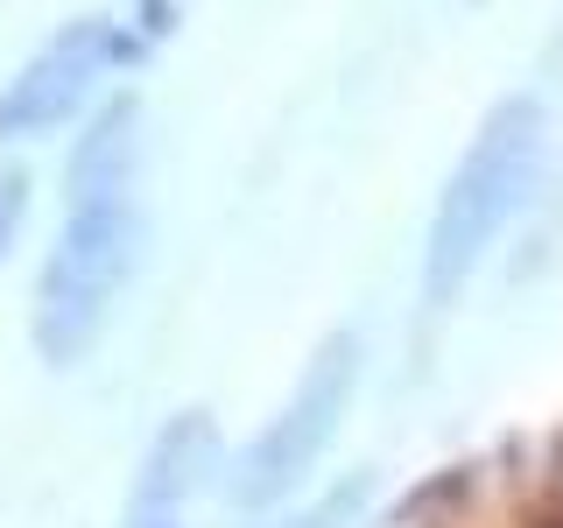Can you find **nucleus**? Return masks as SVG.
<instances>
[{"label":"nucleus","mask_w":563,"mask_h":528,"mask_svg":"<svg viewBox=\"0 0 563 528\" xmlns=\"http://www.w3.org/2000/svg\"><path fill=\"white\" fill-rule=\"evenodd\" d=\"M141 261V113L128 99L99 113V128L70 155V211L35 289V352L49 366L85 360L106 331L113 296Z\"/></svg>","instance_id":"nucleus-1"},{"label":"nucleus","mask_w":563,"mask_h":528,"mask_svg":"<svg viewBox=\"0 0 563 528\" xmlns=\"http://www.w3.org/2000/svg\"><path fill=\"white\" fill-rule=\"evenodd\" d=\"M542 141H550V120H542L536 99L493 106L486 128L472 134L465 163L451 169L444 198H437L430 246H422V296H430L437 310L457 304V289H465L472 268L486 261V246L500 240V226L528 205L536 169H542Z\"/></svg>","instance_id":"nucleus-2"},{"label":"nucleus","mask_w":563,"mask_h":528,"mask_svg":"<svg viewBox=\"0 0 563 528\" xmlns=\"http://www.w3.org/2000/svg\"><path fill=\"white\" fill-rule=\"evenodd\" d=\"M352 381H360V339H352V331H339V339L317 345V360H310V374L296 381L289 409H282L268 430L246 444L240 480H233V493H240L246 507L289 493V486L317 465V451L331 444V430H339V416H345V402H352Z\"/></svg>","instance_id":"nucleus-3"},{"label":"nucleus","mask_w":563,"mask_h":528,"mask_svg":"<svg viewBox=\"0 0 563 528\" xmlns=\"http://www.w3.org/2000/svg\"><path fill=\"white\" fill-rule=\"evenodd\" d=\"M128 57V35L106 22H70L57 43H43L22 64V78L0 92V141H29L49 134L57 120H70L85 106V92Z\"/></svg>","instance_id":"nucleus-4"},{"label":"nucleus","mask_w":563,"mask_h":528,"mask_svg":"<svg viewBox=\"0 0 563 528\" xmlns=\"http://www.w3.org/2000/svg\"><path fill=\"white\" fill-rule=\"evenodd\" d=\"M360 493H366L360 480H352V486H339V493H324V501H317L310 515H296L289 528H345V521H352V507H360Z\"/></svg>","instance_id":"nucleus-5"},{"label":"nucleus","mask_w":563,"mask_h":528,"mask_svg":"<svg viewBox=\"0 0 563 528\" xmlns=\"http://www.w3.org/2000/svg\"><path fill=\"white\" fill-rule=\"evenodd\" d=\"M22 211H29V176L8 169L0 176V254L14 246V233H22Z\"/></svg>","instance_id":"nucleus-6"},{"label":"nucleus","mask_w":563,"mask_h":528,"mask_svg":"<svg viewBox=\"0 0 563 528\" xmlns=\"http://www.w3.org/2000/svg\"><path fill=\"white\" fill-rule=\"evenodd\" d=\"M134 528H176V515H134Z\"/></svg>","instance_id":"nucleus-7"}]
</instances>
